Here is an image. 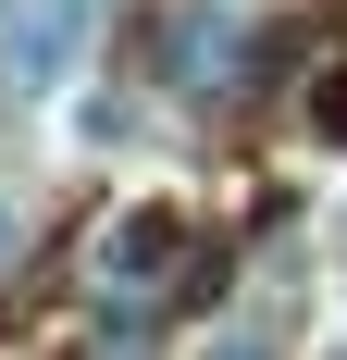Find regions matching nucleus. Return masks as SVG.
I'll list each match as a JSON object with an SVG mask.
<instances>
[{
	"instance_id": "nucleus-1",
	"label": "nucleus",
	"mask_w": 347,
	"mask_h": 360,
	"mask_svg": "<svg viewBox=\"0 0 347 360\" xmlns=\"http://www.w3.org/2000/svg\"><path fill=\"white\" fill-rule=\"evenodd\" d=\"M162 261H174V212H124V224L100 236V274H124V286H149Z\"/></svg>"
}]
</instances>
